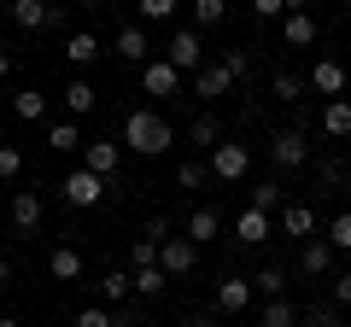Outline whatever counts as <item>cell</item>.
Here are the masks:
<instances>
[{
    "label": "cell",
    "instance_id": "836d02e7",
    "mask_svg": "<svg viewBox=\"0 0 351 327\" xmlns=\"http://www.w3.org/2000/svg\"><path fill=\"white\" fill-rule=\"evenodd\" d=\"M223 18H228V6H223V0H199V6H193V24H199V29L223 24Z\"/></svg>",
    "mask_w": 351,
    "mask_h": 327
},
{
    "label": "cell",
    "instance_id": "4fadbf2b",
    "mask_svg": "<svg viewBox=\"0 0 351 327\" xmlns=\"http://www.w3.org/2000/svg\"><path fill=\"white\" fill-rule=\"evenodd\" d=\"M311 88H316V94H334V100H346V64H339V59H316Z\"/></svg>",
    "mask_w": 351,
    "mask_h": 327
},
{
    "label": "cell",
    "instance_id": "d6a6232c",
    "mask_svg": "<svg viewBox=\"0 0 351 327\" xmlns=\"http://www.w3.org/2000/svg\"><path fill=\"white\" fill-rule=\"evenodd\" d=\"M205 176H211V164H176V187H205Z\"/></svg>",
    "mask_w": 351,
    "mask_h": 327
},
{
    "label": "cell",
    "instance_id": "e575fe53",
    "mask_svg": "<svg viewBox=\"0 0 351 327\" xmlns=\"http://www.w3.org/2000/svg\"><path fill=\"white\" fill-rule=\"evenodd\" d=\"M193 140H199V146H223V129H217V117H193Z\"/></svg>",
    "mask_w": 351,
    "mask_h": 327
},
{
    "label": "cell",
    "instance_id": "ee69618b",
    "mask_svg": "<svg viewBox=\"0 0 351 327\" xmlns=\"http://www.w3.org/2000/svg\"><path fill=\"white\" fill-rule=\"evenodd\" d=\"M334 298H339V304H351V269H346V275L334 280Z\"/></svg>",
    "mask_w": 351,
    "mask_h": 327
},
{
    "label": "cell",
    "instance_id": "8992f818",
    "mask_svg": "<svg viewBox=\"0 0 351 327\" xmlns=\"http://www.w3.org/2000/svg\"><path fill=\"white\" fill-rule=\"evenodd\" d=\"M193 257H199V246H193L188 234H170V239L158 246V269H164V275H188Z\"/></svg>",
    "mask_w": 351,
    "mask_h": 327
},
{
    "label": "cell",
    "instance_id": "4316f807",
    "mask_svg": "<svg viewBox=\"0 0 351 327\" xmlns=\"http://www.w3.org/2000/svg\"><path fill=\"white\" fill-rule=\"evenodd\" d=\"M258 327H299V315H293L287 298H269V304L258 310Z\"/></svg>",
    "mask_w": 351,
    "mask_h": 327
},
{
    "label": "cell",
    "instance_id": "ba28073f",
    "mask_svg": "<svg viewBox=\"0 0 351 327\" xmlns=\"http://www.w3.org/2000/svg\"><path fill=\"white\" fill-rule=\"evenodd\" d=\"M164 59H170L176 70H205L199 64V29H176V36L164 41Z\"/></svg>",
    "mask_w": 351,
    "mask_h": 327
},
{
    "label": "cell",
    "instance_id": "7402d4cb",
    "mask_svg": "<svg viewBox=\"0 0 351 327\" xmlns=\"http://www.w3.org/2000/svg\"><path fill=\"white\" fill-rule=\"evenodd\" d=\"M47 269H53V280H76L82 275V252H76V246H59V252L47 257Z\"/></svg>",
    "mask_w": 351,
    "mask_h": 327
},
{
    "label": "cell",
    "instance_id": "d590c367",
    "mask_svg": "<svg viewBox=\"0 0 351 327\" xmlns=\"http://www.w3.org/2000/svg\"><path fill=\"white\" fill-rule=\"evenodd\" d=\"M158 263V246H152V239H135V246H129V269H152Z\"/></svg>",
    "mask_w": 351,
    "mask_h": 327
},
{
    "label": "cell",
    "instance_id": "6da1fadb",
    "mask_svg": "<svg viewBox=\"0 0 351 327\" xmlns=\"http://www.w3.org/2000/svg\"><path fill=\"white\" fill-rule=\"evenodd\" d=\"M123 146H129V152H147V158H158V152L176 146V129L164 123L158 112H129V117H123Z\"/></svg>",
    "mask_w": 351,
    "mask_h": 327
},
{
    "label": "cell",
    "instance_id": "4dcf8cb0",
    "mask_svg": "<svg viewBox=\"0 0 351 327\" xmlns=\"http://www.w3.org/2000/svg\"><path fill=\"white\" fill-rule=\"evenodd\" d=\"M328 246H334V252H351V211H339L334 222H328Z\"/></svg>",
    "mask_w": 351,
    "mask_h": 327
},
{
    "label": "cell",
    "instance_id": "f6af8a7d",
    "mask_svg": "<svg viewBox=\"0 0 351 327\" xmlns=\"http://www.w3.org/2000/svg\"><path fill=\"white\" fill-rule=\"evenodd\" d=\"M188 327H217V315H205V310H199V315H188Z\"/></svg>",
    "mask_w": 351,
    "mask_h": 327
},
{
    "label": "cell",
    "instance_id": "5bb4252c",
    "mask_svg": "<svg viewBox=\"0 0 351 327\" xmlns=\"http://www.w3.org/2000/svg\"><path fill=\"white\" fill-rule=\"evenodd\" d=\"M12 228H24V234L41 228V193H29V187L12 193Z\"/></svg>",
    "mask_w": 351,
    "mask_h": 327
},
{
    "label": "cell",
    "instance_id": "8d00e7d4",
    "mask_svg": "<svg viewBox=\"0 0 351 327\" xmlns=\"http://www.w3.org/2000/svg\"><path fill=\"white\" fill-rule=\"evenodd\" d=\"M299 94H304V76L281 70V76H276V100H287V105H293V100H299Z\"/></svg>",
    "mask_w": 351,
    "mask_h": 327
},
{
    "label": "cell",
    "instance_id": "bcb514c9",
    "mask_svg": "<svg viewBox=\"0 0 351 327\" xmlns=\"http://www.w3.org/2000/svg\"><path fill=\"white\" fill-rule=\"evenodd\" d=\"M6 76H12V53L0 47V82H6Z\"/></svg>",
    "mask_w": 351,
    "mask_h": 327
},
{
    "label": "cell",
    "instance_id": "b9f144b4",
    "mask_svg": "<svg viewBox=\"0 0 351 327\" xmlns=\"http://www.w3.org/2000/svg\"><path fill=\"white\" fill-rule=\"evenodd\" d=\"M252 12H258V18H287L293 6H287V0H258V6H252Z\"/></svg>",
    "mask_w": 351,
    "mask_h": 327
},
{
    "label": "cell",
    "instance_id": "e0dca14e",
    "mask_svg": "<svg viewBox=\"0 0 351 327\" xmlns=\"http://www.w3.org/2000/svg\"><path fill=\"white\" fill-rule=\"evenodd\" d=\"M299 269H304V275H328V269H334V246H328V239H304Z\"/></svg>",
    "mask_w": 351,
    "mask_h": 327
},
{
    "label": "cell",
    "instance_id": "7c38bea8",
    "mask_svg": "<svg viewBox=\"0 0 351 327\" xmlns=\"http://www.w3.org/2000/svg\"><path fill=\"white\" fill-rule=\"evenodd\" d=\"M246 304H252V280H240V275L217 280V310H223V315H240Z\"/></svg>",
    "mask_w": 351,
    "mask_h": 327
},
{
    "label": "cell",
    "instance_id": "c3c4849f",
    "mask_svg": "<svg viewBox=\"0 0 351 327\" xmlns=\"http://www.w3.org/2000/svg\"><path fill=\"white\" fill-rule=\"evenodd\" d=\"M0 327H24V322H12V315H0Z\"/></svg>",
    "mask_w": 351,
    "mask_h": 327
},
{
    "label": "cell",
    "instance_id": "9c48e42d",
    "mask_svg": "<svg viewBox=\"0 0 351 327\" xmlns=\"http://www.w3.org/2000/svg\"><path fill=\"white\" fill-rule=\"evenodd\" d=\"M59 6H47V0H12V24L18 29H47V24H59Z\"/></svg>",
    "mask_w": 351,
    "mask_h": 327
},
{
    "label": "cell",
    "instance_id": "d6986e66",
    "mask_svg": "<svg viewBox=\"0 0 351 327\" xmlns=\"http://www.w3.org/2000/svg\"><path fill=\"white\" fill-rule=\"evenodd\" d=\"M100 36H88V29H76V36L71 41H64V59H71V64H94V59H100Z\"/></svg>",
    "mask_w": 351,
    "mask_h": 327
},
{
    "label": "cell",
    "instance_id": "74e56055",
    "mask_svg": "<svg viewBox=\"0 0 351 327\" xmlns=\"http://www.w3.org/2000/svg\"><path fill=\"white\" fill-rule=\"evenodd\" d=\"M223 70L234 76V82H240V76H252V53H240V47H228V53H223Z\"/></svg>",
    "mask_w": 351,
    "mask_h": 327
},
{
    "label": "cell",
    "instance_id": "83f0119b",
    "mask_svg": "<svg viewBox=\"0 0 351 327\" xmlns=\"http://www.w3.org/2000/svg\"><path fill=\"white\" fill-rule=\"evenodd\" d=\"M170 18H176V0H141V6H135V24L141 29H147V24H170Z\"/></svg>",
    "mask_w": 351,
    "mask_h": 327
},
{
    "label": "cell",
    "instance_id": "3957f363",
    "mask_svg": "<svg viewBox=\"0 0 351 327\" xmlns=\"http://www.w3.org/2000/svg\"><path fill=\"white\" fill-rule=\"evenodd\" d=\"M246 170H252L246 140H223V146L211 152V176H217V181H246Z\"/></svg>",
    "mask_w": 351,
    "mask_h": 327
},
{
    "label": "cell",
    "instance_id": "484cf974",
    "mask_svg": "<svg viewBox=\"0 0 351 327\" xmlns=\"http://www.w3.org/2000/svg\"><path fill=\"white\" fill-rule=\"evenodd\" d=\"M100 292H106V304H123L129 292H135V269H112V275L100 280Z\"/></svg>",
    "mask_w": 351,
    "mask_h": 327
},
{
    "label": "cell",
    "instance_id": "ffe728a7",
    "mask_svg": "<svg viewBox=\"0 0 351 327\" xmlns=\"http://www.w3.org/2000/svg\"><path fill=\"white\" fill-rule=\"evenodd\" d=\"M217 234H223V216L199 205V211L188 216V239H193V246H205V239H217Z\"/></svg>",
    "mask_w": 351,
    "mask_h": 327
},
{
    "label": "cell",
    "instance_id": "ab89813d",
    "mask_svg": "<svg viewBox=\"0 0 351 327\" xmlns=\"http://www.w3.org/2000/svg\"><path fill=\"white\" fill-rule=\"evenodd\" d=\"M316 176H322V187H346V164H334V158H328L322 170H316Z\"/></svg>",
    "mask_w": 351,
    "mask_h": 327
},
{
    "label": "cell",
    "instance_id": "2e32d148",
    "mask_svg": "<svg viewBox=\"0 0 351 327\" xmlns=\"http://www.w3.org/2000/svg\"><path fill=\"white\" fill-rule=\"evenodd\" d=\"M234 239H240V246H263V239H269V216L246 205V211L234 216Z\"/></svg>",
    "mask_w": 351,
    "mask_h": 327
},
{
    "label": "cell",
    "instance_id": "8fae6325",
    "mask_svg": "<svg viewBox=\"0 0 351 327\" xmlns=\"http://www.w3.org/2000/svg\"><path fill=\"white\" fill-rule=\"evenodd\" d=\"M281 41H287V47H316V18L304 12V6H293V12L281 18Z\"/></svg>",
    "mask_w": 351,
    "mask_h": 327
},
{
    "label": "cell",
    "instance_id": "f546056e",
    "mask_svg": "<svg viewBox=\"0 0 351 327\" xmlns=\"http://www.w3.org/2000/svg\"><path fill=\"white\" fill-rule=\"evenodd\" d=\"M276 205H281V181H258V187H252V211H263V216H269Z\"/></svg>",
    "mask_w": 351,
    "mask_h": 327
},
{
    "label": "cell",
    "instance_id": "7bdbcfd3",
    "mask_svg": "<svg viewBox=\"0 0 351 327\" xmlns=\"http://www.w3.org/2000/svg\"><path fill=\"white\" fill-rule=\"evenodd\" d=\"M304 327H339V315L334 310H311V322H304Z\"/></svg>",
    "mask_w": 351,
    "mask_h": 327
},
{
    "label": "cell",
    "instance_id": "f35d334b",
    "mask_svg": "<svg viewBox=\"0 0 351 327\" xmlns=\"http://www.w3.org/2000/svg\"><path fill=\"white\" fill-rule=\"evenodd\" d=\"M18 170H24V152H18V146H6V140H0V176L12 181Z\"/></svg>",
    "mask_w": 351,
    "mask_h": 327
},
{
    "label": "cell",
    "instance_id": "7a4b0ae2",
    "mask_svg": "<svg viewBox=\"0 0 351 327\" xmlns=\"http://www.w3.org/2000/svg\"><path fill=\"white\" fill-rule=\"evenodd\" d=\"M59 193H64V205H76V211H94V205L106 199V181L94 176V170H71V176L59 181Z\"/></svg>",
    "mask_w": 351,
    "mask_h": 327
},
{
    "label": "cell",
    "instance_id": "9a60e30c",
    "mask_svg": "<svg viewBox=\"0 0 351 327\" xmlns=\"http://www.w3.org/2000/svg\"><path fill=\"white\" fill-rule=\"evenodd\" d=\"M281 234L287 239H311L316 234V211L311 205H281Z\"/></svg>",
    "mask_w": 351,
    "mask_h": 327
},
{
    "label": "cell",
    "instance_id": "60d3db41",
    "mask_svg": "<svg viewBox=\"0 0 351 327\" xmlns=\"http://www.w3.org/2000/svg\"><path fill=\"white\" fill-rule=\"evenodd\" d=\"M141 239H152V246H164V239H170V222H164V216H152V222L141 228Z\"/></svg>",
    "mask_w": 351,
    "mask_h": 327
},
{
    "label": "cell",
    "instance_id": "277c9868",
    "mask_svg": "<svg viewBox=\"0 0 351 327\" xmlns=\"http://www.w3.org/2000/svg\"><path fill=\"white\" fill-rule=\"evenodd\" d=\"M82 170H94L100 181H112L123 170V140H88L82 146Z\"/></svg>",
    "mask_w": 351,
    "mask_h": 327
},
{
    "label": "cell",
    "instance_id": "5b68a950",
    "mask_svg": "<svg viewBox=\"0 0 351 327\" xmlns=\"http://www.w3.org/2000/svg\"><path fill=\"white\" fill-rule=\"evenodd\" d=\"M269 158H276V170H299V164H311V140L299 129H281V135H269Z\"/></svg>",
    "mask_w": 351,
    "mask_h": 327
},
{
    "label": "cell",
    "instance_id": "cb8c5ba5",
    "mask_svg": "<svg viewBox=\"0 0 351 327\" xmlns=\"http://www.w3.org/2000/svg\"><path fill=\"white\" fill-rule=\"evenodd\" d=\"M228 88H234V76L223 70V59H217V64H205V70H199V94H205V100H217V94H228Z\"/></svg>",
    "mask_w": 351,
    "mask_h": 327
},
{
    "label": "cell",
    "instance_id": "f1b7e54d",
    "mask_svg": "<svg viewBox=\"0 0 351 327\" xmlns=\"http://www.w3.org/2000/svg\"><path fill=\"white\" fill-rule=\"evenodd\" d=\"M47 146L53 152H76V146H82V129H76V123H53L47 129Z\"/></svg>",
    "mask_w": 351,
    "mask_h": 327
},
{
    "label": "cell",
    "instance_id": "52a82bcc",
    "mask_svg": "<svg viewBox=\"0 0 351 327\" xmlns=\"http://www.w3.org/2000/svg\"><path fill=\"white\" fill-rule=\"evenodd\" d=\"M141 88L158 94V100H170V94L182 88V70H176L170 59H147V64H141Z\"/></svg>",
    "mask_w": 351,
    "mask_h": 327
},
{
    "label": "cell",
    "instance_id": "ac0fdd59",
    "mask_svg": "<svg viewBox=\"0 0 351 327\" xmlns=\"http://www.w3.org/2000/svg\"><path fill=\"white\" fill-rule=\"evenodd\" d=\"M94 105H100V94H94V82H82V76H76V82H64V112H71V117L94 112Z\"/></svg>",
    "mask_w": 351,
    "mask_h": 327
},
{
    "label": "cell",
    "instance_id": "30bf717a",
    "mask_svg": "<svg viewBox=\"0 0 351 327\" xmlns=\"http://www.w3.org/2000/svg\"><path fill=\"white\" fill-rule=\"evenodd\" d=\"M112 53H117V59H129V64H147V59H158L141 24H123V29H117V47H112Z\"/></svg>",
    "mask_w": 351,
    "mask_h": 327
},
{
    "label": "cell",
    "instance_id": "44dd1931",
    "mask_svg": "<svg viewBox=\"0 0 351 327\" xmlns=\"http://www.w3.org/2000/svg\"><path fill=\"white\" fill-rule=\"evenodd\" d=\"M322 129H328L334 140H346V135H351V100H328V105H322Z\"/></svg>",
    "mask_w": 351,
    "mask_h": 327
},
{
    "label": "cell",
    "instance_id": "d4e9b609",
    "mask_svg": "<svg viewBox=\"0 0 351 327\" xmlns=\"http://www.w3.org/2000/svg\"><path fill=\"white\" fill-rule=\"evenodd\" d=\"M12 112L24 117V123H41V117H47V94H36V88L12 94Z\"/></svg>",
    "mask_w": 351,
    "mask_h": 327
},
{
    "label": "cell",
    "instance_id": "7dc6e473",
    "mask_svg": "<svg viewBox=\"0 0 351 327\" xmlns=\"http://www.w3.org/2000/svg\"><path fill=\"white\" fill-rule=\"evenodd\" d=\"M6 280H12V263H6V257H0V287H6Z\"/></svg>",
    "mask_w": 351,
    "mask_h": 327
},
{
    "label": "cell",
    "instance_id": "1f68e13d",
    "mask_svg": "<svg viewBox=\"0 0 351 327\" xmlns=\"http://www.w3.org/2000/svg\"><path fill=\"white\" fill-rule=\"evenodd\" d=\"M135 292H141V298H158V292H164V269H158V263H152V269H135Z\"/></svg>",
    "mask_w": 351,
    "mask_h": 327
},
{
    "label": "cell",
    "instance_id": "603a6c76",
    "mask_svg": "<svg viewBox=\"0 0 351 327\" xmlns=\"http://www.w3.org/2000/svg\"><path fill=\"white\" fill-rule=\"evenodd\" d=\"M252 292H263V298H287V269H258V275H252Z\"/></svg>",
    "mask_w": 351,
    "mask_h": 327
}]
</instances>
